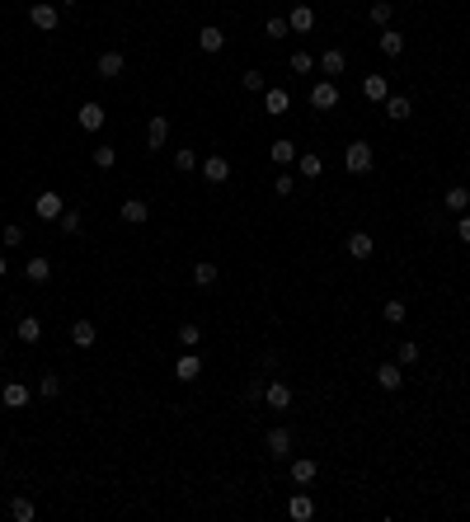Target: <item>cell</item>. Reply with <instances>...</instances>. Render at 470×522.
<instances>
[{
	"mask_svg": "<svg viewBox=\"0 0 470 522\" xmlns=\"http://www.w3.org/2000/svg\"><path fill=\"white\" fill-rule=\"evenodd\" d=\"M198 48H203V52H221V48H226V33H221L217 24H203V29H198Z\"/></svg>",
	"mask_w": 470,
	"mask_h": 522,
	"instance_id": "cell-15",
	"label": "cell"
},
{
	"mask_svg": "<svg viewBox=\"0 0 470 522\" xmlns=\"http://www.w3.org/2000/svg\"><path fill=\"white\" fill-rule=\"evenodd\" d=\"M0 245H5V250L24 245V226H5V231H0Z\"/></svg>",
	"mask_w": 470,
	"mask_h": 522,
	"instance_id": "cell-42",
	"label": "cell"
},
{
	"mask_svg": "<svg viewBox=\"0 0 470 522\" xmlns=\"http://www.w3.org/2000/svg\"><path fill=\"white\" fill-rule=\"evenodd\" d=\"M409 113H414V104H409L405 95H386V118H391V123H405Z\"/></svg>",
	"mask_w": 470,
	"mask_h": 522,
	"instance_id": "cell-21",
	"label": "cell"
},
{
	"mask_svg": "<svg viewBox=\"0 0 470 522\" xmlns=\"http://www.w3.org/2000/svg\"><path fill=\"white\" fill-rule=\"evenodd\" d=\"M29 19H33V29L52 33V29H57V24H62V10H57L52 0H38V5H33V10H29Z\"/></svg>",
	"mask_w": 470,
	"mask_h": 522,
	"instance_id": "cell-3",
	"label": "cell"
},
{
	"mask_svg": "<svg viewBox=\"0 0 470 522\" xmlns=\"http://www.w3.org/2000/svg\"><path fill=\"white\" fill-rule=\"evenodd\" d=\"M362 95L372 99V104H386V95H391V90H386V76H367L362 80Z\"/></svg>",
	"mask_w": 470,
	"mask_h": 522,
	"instance_id": "cell-27",
	"label": "cell"
},
{
	"mask_svg": "<svg viewBox=\"0 0 470 522\" xmlns=\"http://www.w3.org/2000/svg\"><path fill=\"white\" fill-rule=\"evenodd\" d=\"M287 24H292V33H311V24H315V10H311V5H297V10L287 15Z\"/></svg>",
	"mask_w": 470,
	"mask_h": 522,
	"instance_id": "cell-26",
	"label": "cell"
},
{
	"mask_svg": "<svg viewBox=\"0 0 470 522\" xmlns=\"http://www.w3.org/2000/svg\"><path fill=\"white\" fill-rule=\"evenodd\" d=\"M273 193H278V198H292V193H297V179H292V174H278V179H273Z\"/></svg>",
	"mask_w": 470,
	"mask_h": 522,
	"instance_id": "cell-43",
	"label": "cell"
},
{
	"mask_svg": "<svg viewBox=\"0 0 470 522\" xmlns=\"http://www.w3.org/2000/svg\"><path fill=\"white\" fill-rule=\"evenodd\" d=\"M174 170L193 174V170H198V151H174Z\"/></svg>",
	"mask_w": 470,
	"mask_h": 522,
	"instance_id": "cell-35",
	"label": "cell"
},
{
	"mask_svg": "<svg viewBox=\"0 0 470 522\" xmlns=\"http://www.w3.org/2000/svg\"><path fill=\"white\" fill-rule=\"evenodd\" d=\"M367 15H372V24H381V29H386V24H391V15H395V5H391V0H372V10H367Z\"/></svg>",
	"mask_w": 470,
	"mask_h": 522,
	"instance_id": "cell-31",
	"label": "cell"
},
{
	"mask_svg": "<svg viewBox=\"0 0 470 522\" xmlns=\"http://www.w3.org/2000/svg\"><path fill=\"white\" fill-rule=\"evenodd\" d=\"M297 165H301V174H306V179H320V174H325V160H320V156H301Z\"/></svg>",
	"mask_w": 470,
	"mask_h": 522,
	"instance_id": "cell-38",
	"label": "cell"
},
{
	"mask_svg": "<svg viewBox=\"0 0 470 522\" xmlns=\"http://www.w3.org/2000/svg\"><path fill=\"white\" fill-rule=\"evenodd\" d=\"M94 165H99V170H113V165H118V146L99 142V146H94Z\"/></svg>",
	"mask_w": 470,
	"mask_h": 522,
	"instance_id": "cell-29",
	"label": "cell"
},
{
	"mask_svg": "<svg viewBox=\"0 0 470 522\" xmlns=\"http://www.w3.org/2000/svg\"><path fill=\"white\" fill-rule=\"evenodd\" d=\"M5 273H10V264H5V254H0V278H5Z\"/></svg>",
	"mask_w": 470,
	"mask_h": 522,
	"instance_id": "cell-48",
	"label": "cell"
},
{
	"mask_svg": "<svg viewBox=\"0 0 470 522\" xmlns=\"http://www.w3.org/2000/svg\"><path fill=\"white\" fill-rule=\"evenodd\" d=\"M315 471H320V466H315L311 457H297V461H292V485H311Z\"/></svg>",
	"mask_w": 470,
	"mask_h": 522,
	"instance_id": "cell-25",
	"label": "cell"
},
{
	"mask_svg": "<svg viewBox=\"0 0 470 522\" xmlns=\"http://www.w3.org/2000/svg\"><path fill=\"white\" fill-rule=\"evenodd\" d=\"M456 231H461V240L470 245V212H461V226H456Z\"/></svg>",
	"mask_w": 470,
	"mask_h": 522,
	"instance_id": "cell-47",
	"label": "cell"
},
{
	"mask_svg": "<svg viewBox=\"0 0 470 522\" xmlns=\"http://www.w3.org/2000/svg\"><path fill=\"white\" fill-rule=\"evenodd\" d=\"M0 466H5V457H0Z\"/></svg>",
	"mask_w": 470,
	"mask_h": 522,
	"instance_id": "cell-51",
	"label": "cell"
},
{
	"mask_svg": "<svg viewBox=\"0 0 470 522\" xmlns=\"http://www.w3.org/2000/svg\"><path fill=\"white\" fill-rule=\"evenodd\" d=\"M240 85H245V90H250V95H264V90H268L264 71H245V76H240Z\"/></svg>",
	"mask_w": 470,
	"mask_h": 522,
	"instance_id": "cell-34",
	"label": "cell"
},
{
	"mask_svg": "<svg viewBox=\"0 0 470 522\" xmlns=\"http://www.w3.org/2000/svg\"><path fill=\"white\" fill-rule=\"evenodd\" d=\"M38 396L43 400H52V396H62V377H52V372H47L43 381H38Z\"/></svg>",
	"mask_w": 470,
	"mask_h": 522,
	"instance_id": "cell-39",
	"label": "cell"
},
{
	"mask_svg": "<svg viewBox=\"0 0 470 522\" xmlns=\"http://www.w3.org/2000/svg\"><path fill=\"white\" fill-rule=\"evenodd\" d=\"M287 518H292V522H311V518H315V499H311V494H292Z\"/></svg>",
	"mask_w": 470,
	"mask_h": 522,
	"instance_id": "cell-14",
	"label": "cell"
},
{
	"mask_svg": "<svg viewBox=\"0 0 470 522\" xmlns=\"http://www.w3.org/2000/svg\"><path fill=\"white\" fill-rule=\"evenodd\" d=\"M264 400H268V410H292V386L287 381H264Z\"/></svg>",
	"mask_w": 470,
	"mask_h": 522,
	"instance_id": "cell-5",
	"label": "cell"
},
{
	"mask_svg": "<svg viewBox=\"0 0 470 522\" xmlns=\"http://www.w3.org/2000/svg\"><path fill=\"white\" fill-rule=\"evenodd\" d=\"M71 344H76V348H94V344H99V330H94L90 320H76V325H71Z\"/></svg>",
	"mask_w": 470,
	"mask_h": 522,
	"instance_id": "cell-16",
	"label": "cell"
},
{
	"mask_svg": "<svg viewBox=\"0 0 470 522\" xmlns=\"http://www.w3.org/2000/svg\"><path fill=\"white\" fill-rule=\"evenodd\" d=\"M76 123L85 127V132H99V127H104V104H80V113H76Z\"/></svg>",
	"mask_w": 470,
	"mask_h": 522,
	"instance_id": "cell-12",
	"label": "cell"
},
{
	"mask_svg": "<svg viewBox=\"0 0 470 522\" xmlns=\"http://www.w3.org/2000/svg\"><path fill=\"white\" fill-rule=\"evenodd\" d=\"M62 5H80V0H62Z\"/></svg>",
	"mask_w": 470,
	"mask_h": 522,
	"instance_id": "cell-49",
	"label": "cell"
},
{
	"mask_svg": "<svg viewBox=\"0 0 470 522\" xmlns=\"http://www.w3.org/2000/svg\"><path fill=\"white\" fill-rule=\"evenodd\" d=\"M442 203H447V212H466V207H470V189H447Z\"/></svg>",
	"mask_w": 470,
	"mask_h": 522,
	"instance_id": "cell-32",
	"label": "cell"
},
{
	"mask_svg": "<svg viewBox=\"0 0 470 522\" xmlns=\"http://www.w3.org/2000/svg\"><path fill=\"white\" fill-rule=\"evenodd\" d=\"M203 174H207V184H226V179H231V160H226V156H207Z\"/></svg>",
	"mask_w": 470,
	"mask_h": 522,
	"instance_id": "cell-11",
	"label": "cell"
},
{
	"mask_svg": "<svg viewBox=\"0 0 470 522\" xmlns=\"http://www.w3.org/2000/svg\"><path fill=\"white\" fill-rule=\"evenodd\" d=\"M268 452H273V461H282V457H292V428H268Z\"/></svg>",
	"mask_w": 470,
	"mask_h": 522,
	"instance_id": "cell-7",
	"label": "cell"
},
{
	"mask_svg": "<svg viewBox=\"0 0 470 522\" xmlns=\"http://www.w3.org/2000/svg\"><path fill=\"white\" fill-rule=\"evenodd\" d=\"M33 513H38L33 499H10V518H15V522H33Z\"/></svg>",
	"mask_w": 470,
	"mask_h": 522,
	"instance_id": "cell-33",
	"label": "cell"
},
{
	"mask_svg": "<svg viewBox=\"0 0 470 522\" xmlns=\"http://www.w3.org/2000/svg\"><path fill=\"white\" fill-rule=\"evenodd\" d=\"M292 160H297V146L287 142V137H278L273 142V165H292Z\"/></svg>",
	"mask_w": 470,
	"mask_h": 522,
	"instance_id": "cell-30",
	"label": "cell"
},
{
	"mask_svg": "<svg viewBox=\"0 0 470 522\" xmlns=\"http://www.w3.org/2000/svg\"><path fill=\"white\" fill-rule=\"evenodd\" d=\"M24 278H29V283H38V287H43L47 278H52V264H47L43 254H33L29 264H24Z\"/></svg>",
	"mask_w": 470,
	"mask_h": 522,
	"instance_id": "cell-17",
	"label": "cell"
},
{
	"mask_svg": "<svg viewBox=\"0 0 470 522\" xmlns=\"http://www.w3.org/2000/svg\"><path fill=\"white\" fill-rule=\"evenodd\" d=\"M405 316H409L405 301H386V325H405Z\"/></svg>",
	"mask_w": 470,
	"mask_h": 522,
	"instance_id": "cell-40",
	"label": "cell"
},
{
	"mask_svg": "<svg viewBox=\"0 0 470 522\" xmlns=\"http://www.w3.org/2000/svg\"><path fill=\"white\" fill-rule=\"evenodd\" d=\"M0 348H5V334H0Z\"/></svg>",
	"mask_w": 470,
	"mask_h": 522,
	"instance_id": "cell-50",
	"label": "cell"
},
{
	"mask_svg": "<svg viewBox=\"0 0 470 522\" xmlns=\"http://www.w3.org/2000/svg\"><path fill=\"white\" fill-rule=\"evenodd\" d=\"M217 278H221L217 264H193V287H212Z\"/></svg>",
	"mask_w": 470,
	"mask_h": 522,
	"instance_id": "cell-28",
	"label": "cell"
},
{
	"mask_svg": "<svg viewBox=\"0 0 470 522\" xmlns=\"http://www.w3.org/2000/svg\"><path fill=\"white\" fill-rule=\"evenodd\" d=\"M344 165H348V174H367V170L376 165L372 146H367V142H348V151H344Z\"/></svg>",
	"mask_w": 470,
	"mask_h": 522,
	"instance_id": "cell-1",
	"label": "cell"
},
{
	"mask_svg": "<svg viewBox=\"0 0 470 522\" xmlns=\"http://www.w3.org/2000/svg\"><path fill=\"white\" fill-rule=\"evenodd\" d=\"M123 52H104V57H99V76H104V80H118V76H123Z\"/></svg>",
	"mask_w": 470,
	"mask_h": 522,
	"instance_id": "cell-23",
	"label": "cell"
},
{
	"mask_svg": "<svg viewBox=\"0 0 470 522\" xmlns=\"http://www.w3.org/2000/svg\"><path fill=\"white\" fill-rule=\"evenodd\" d=\"M165 142H170V118H165V113H156V118L146 123V146H151V151H160Z\"/></svg>",
	"mask_w": 470,
	"mask_h": 522,
	"instance_id": "cell-9",
	"label": "cell"
},
{
	"mask_svg": "<svg viewBox=\"0 0 470 522\" xmlns=\"http://www.w3.org/2000/svg\"><path fill=\"white\" fill-rule=\"evenodd\" d=\"M57 226H62L66 236H80V212H76V207H66L62 217H57Z\"/></svg>",
	"mask_w": 470,
	"mask_h": 522,
	"instance_id": "cell-37",
	"label": "cell"
},
{
	"mask_svg": "<svg viewBox=\"0 0 470 522\" xmlns=\"http://www.w3.org/2000/svg\"><path fill=\"white\" fill-rule=\"evenodd\" d=\"M179 344L198 348V344H203V330H198V325H179Z\"/></svg>",
	"mask_w": 470,
	"mask_h": 522,
	"instance_id": "cell-41",
	"label": "cell"
},
{
	"mask_svg": "<svg viewBox=\"0 0 470 522\" xmlns=\"http://www.w3.org/2000/svg\"><path fill=\"white\" fill-rule=\"evenodd\" d=\"M174 377H179V381H198V377H203V358H198V348H184V358L174 363Z\"/></svg>",
	"mask_w": 470,
	"mask_h": 522,
	"instance_id": "cell-6",
	"label": "cell"
},
{
	"mask_svg": "<svg viewBox=\"0 0 470 522\" xmlns=\"http://www.w3.org/2000/svg\"><path fill=\"white\" fill-rule=\"evenodd\" d=\"M33 212H38V217H43V222H57V217H62L66 212V203H62V193H38V198H33Z\"/></svg>",
	"mask_w": 470,
	"mask_h": 522,
	"instance_id": "cell-4",
	"label": "cell"
},
{
	"mask_svg": "<svg viewBox=\"0 0 470 522\" xmlns=\"http://www.w3.org/2000/svg\"><path fill=\"white\" fill-rule=\"evenodd\" d=\"M118 217H123L127 226H146V217H151V207L141 203V198H123V207H118Z\"/></svg>",
	"mask_w": 470,
	"mask_h": 522,
	"instance_id": "cell-10",
	"label": "cell"
},
{
	"mask_svg": "<svg viewBox=\"0 0 470 522\" xmlns=\"http://www.w3.org/2000/svg\"><path fill=\"white\" fill-rule=\"evenodd\" d=\"M287 66H292L297 76H311V71H315V57H311V52H292V62H287Z\"/></svg>",
	"mask_w": 470,
	"mask_h": 522,
	"instance_id": "cell-36",
	"label": "cell"
},
{
	"mask_svg": "<svg viewBox=\"0 0 470 522\" xmlns=\"http://www.w3.org/2000/svg\"><path fill=\"white\" fill-rule=\"evenodd\" d=\"M334 104H339V85H334V80H315L311 85V109H320V113H329L334 109Z\"/></svg>",
	"mask_w": 470,
	"mask_h": 522,
	"instance_id": "cell-2",
	"label": "cell"
},
{
	"mask_svg": "<svg viewBox=\"0 0 470 522\" xmlns=\"http://www.w3.org/2000/svg\"><path fill=\"white\" fill-rule=\"evenodd\" d=\"M264 109L273 113V118H278V113H287V109H292V95H287V90H278V85H273V90H264Z\"/></svg>",
	"mask_w": 470,
	"mask_h": 522,
	"instance_id": "cell-20",
	"label": "cell"
},
{
	"mask_svg": "<svg viewBox=\"0 0 470 522\" xmlns=\"http://www.w3.org/2000/svg\"><path fill=\"white\" fill-rule=\"evenodd\" d=\"M376 48L386 52V57H400V52H405V33H395V29H381V38H376Z\"/></svg>",
	"mask_w": 470,
	"mask_h": 522,
	"instance_id": "cell-22",
	"label": "cell"
},
{
	"mask_svg": "<svg viewBox=\"0 0 470 522\" xmlns=\"http://www.w3.org/2000/svg\"><path fill=\"white\" fill-rule=\"evenodd\" d=\"M0 400H5L10 410H24V405H29V386H24V381H5V386H0Z\"/></svg>",
	"mask_w": 470,
	"mask_h": 522,
	"instance_id": "cell-13",
	"label": "cell"
},
{
	"mask_svg": "<svg viewBox=\"0 0 470 522\" xmlns=\"http://www.w3.org/2000/svg\"><path fill=\"white\" fill-rule=\"evenodd\" d=\"M315 66H320V71H325V76L334 80V76H344V66H348V62H344V52H339V48H329V52H325V57H320Z\"/></svg>",
	"mask_w": 470,
	"mask_h": 522,
	"instance_id": "cell-24",
	"label": "cell"
},
{
	"mask_svg": "<svg viewBox=\"0 0 470 522\" xmlns=\"http://www.w3.org/2000/svg\"><path fill=\"white\" fill-rule=\"evenodd\" d=\"M376 386H381V391H400V386H405V367H400V363H381V367H376Z\"/></svg>",
	"mask_w": 470,
	"mask_h": 522,
	"instance_id": "cell-8",
	"label": "cell"
},
{
	"mask_svg": "<svg viewBox=\"0 0 470 522\" xmlns=\"http://www.w3.org/2000/svg\"><path fill=\"white\" fill-rule=\"evenodd\" d=\"M15 339L19 344H38V339H43V325H38V316H24L15 325Z\"/></svg>",
	"mask_w": 470,
	"mask_h": 522,
	"instance_id": "cell-18",
	"label": "cell"
},
{
	"mask_svg": "<svg viewBox=\"0 0 470 522\" xmlns=\"http://www.w3.org/2000/svg\"><path fill=\"white\" fill-rule=\"evenodd\" d=\"M245 400H250V405H254V400H264V381H259V377L245 386Z\"/></svg>",
	"mask_w": 470,
	"mask_h": 522,
	"instance_id": "cell-46",
	"label": "cell"
},
{
	"mask_svg": "<svg viewBox=\"0 0 470 522\" xmlns=\"http://www.w3.org/2000/svg\"><path fill=\"white\" fill-rule=\"evenodd\" d=\"M409 363H419V344H414V339L400 344V367H409Z\"/></svg>",
	"mask_w": 470,
	"mask_h": 522,
	"instance_id": "cell-45",
	"label": "cell"
},
{
	"mask_svg": "<svg viewBox=\"0 0 470 522\" xmlns=\"http://www.w3.org/2000/svg\"><path fill=\"white\" fill-rule=\"evenodd\" d=\"M264 33H268V38H287V33H292V24H287V19H268Z\"/></svg>",
	"mask_w": 470,
	"mask_h": 522,
	"instance_id": "cell-44",
	"label": "cell"
},
{
	"mask_svg": "<svg viewBox=\"0 0 470 522\" xmlns=\"http://www.w3.org/2000/svg\"><path fill=\"white\" fill-rule=\"evenodd\" d=\"M372 250H376V240L367 236V231H353V236H348V254H353V259H372Z\"/></svg>",
	"mask_w": 470,
	"mask_h": 522,
	"instance_id": "cell-19",
	"label": "cell"
}]
</instances>
